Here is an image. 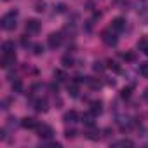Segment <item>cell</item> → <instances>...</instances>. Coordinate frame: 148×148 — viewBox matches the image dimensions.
<instances>
[{
    "label": "cell",
    "instance_id": "15",
    "mask_svg": "<svg viewBox=\"0 0 148 148\" xmlns=\"http://www.w3.org/2000/svg\"><path fill=\"white\" fill-rule=\"evenodd\" d=\"M136 9H138V12H146L148 11V0H138Z\"/></svg>",
    "mask_w": 148,
    "mask_h": 148
},
{
    "label": "cell",
    "instance_id": "23",
    "mask_svg": "<svg viewBox=\"0 0 148 148\" xmlns=\"http://www.w3.org/2000/svg\"><path fill=\"white\" fill-rule=\"evenodd\" d=\"M61 63H63V66H64V68L73 66V59H71V58H68V56H64V58L61 59Z\"/></svg>",
    "mask_w": 148,
    "mask_h": 148
},
{
    "label": "cell",
    "instance_id": "32",
    "mask_svg": "<svg viewBox=\"0 0 148 148\" xmlns=\"http://www.w3.org/2000/svg\"><path fill=\"white\" fill-rule=\"evenodd\" d=\"M14 120H16V119H9V120H7V127H11V129H12V127L16 125V122H14Z\"/></svg>",
    "mask_w": 148,
    "mask_h": 148
},
{
    "label": "cell",
    "instance_id": "8",
    "mask_svg": "<svg viewBox=\"0 0 148 148\" xmlns=\"http://www.w3.org/2000/svg\"><path fill=\"white\" fill-rule=\"evenodd\" d=\"M63 120H64L66 124H73V122H77V120H79V113H77L75 110H70V112L64 113Z\"/></svg>",
    "mask_w": 148,
    "mask_h": 148
},
{
    "label": "cell",
    "instance_id": "35",
    "mask_svg": "<svg viewBox=\"0 0 148 148\" xmlns=\"http://www.w3.org/2000/svg\"><path fill=\"white\" fill-rule=\"evenodd\" d=\"M143 98H145V99H146V101H148V87H146V89H145V92H143Z\"/></svg>",
    "mask_w": 148,
    "mask_h": 148
},
{
    "label": "cell",
    "instance_id": "29",
    "mask_svg": "<svg viewBox=\"0 0 148 148\" xmlns=\"http://www.w3.org/2000/svg\"><path fill=\"white\" fill-rule=\"evenodd\" d=\"M33 52H35V54H42V52H44V45H42V44H35V45H33Z\"/></svg>",
    "mask_w": 148,
    "mask_h": 148
},
{
    "label": "cell",
    "instance_id": "9",
    "mask_svg": "<svg viewBox=\"0 0 148 148\" xmlns=\"http://www.w3.org/2000/svg\"><path fill=\"white\" fill-rule=\"evenodd\" d=\"M37 122H35V119H32V117H25L23 120H21V127H25V129H37Z\"/></svg>",
    "mask_w": 148,
    "mask_h": 148
},
{
    "label": "cell",
    "instance_id": "2",
    "mask_svg": "<svg viewBox=\"0 0 148 148\" xmlns=\"http://www.w3.org/2000/svg\"><path fill=\"white\" fill-rule=\"evenodd\" d=\"M37 132H38V138H42V139H51L52 134H54L52 127H49V125H45V124L37 125Z\"/></svg>",
    "mask_w": 148,
    "mask_h": 148
},
{
    "label": "cell",
    "instance_id": "26",
    "mask_svg": "<svg viewBox=\"0 0 148 148\" xmlns=\"http://www.w3.org/2000/svg\"><path fill=\"white\" fill-rule=\"evenodd\" d=\"M131 91H132L131 87H124V89L120 91V98H124V99H127V98L131 96Z\"/></svg>",
    "mask_w": 148,
    "mask_h": 148
},
{
    "label": "cell",
    "instance_id": "6",
    "mask_svg": "<svg viewBox=\"0 0 148 148\" xmlns=\"http://www.w3.org/2000/svg\"><path fill=\"white\" fill-rule=\"evenodd\" d=\"M16 64V54H4L2 58V68H11Z\"/></svg>",
    "mask_w": 148,
    "mask_h": 148
},
{
    "label": "cell",
    "instance_id": "25",
    "mask_svg": "<svg viewBox=\"0 0 148 148\" xmlns=\"http://www.w3.org/2000/svg\"><path fill=\"white\" fill-rule=\"evenodd\" d=\"M106 66H108V68H110V70H113V71H117V73H119V71H120V66H119V64H117V63H115V61H112V59H110V61H108V64H106Z\"/></svg>",
    "mask_w": 148,
    "mask_h": 148
},
{
    "label": "cell",
    "instance_id": "11",
    "mask_svg": "<svg viewBox=\"0 0 148 148\" xmlns=\"http://www.w3.org/2000/svg\"><path fill=\"white\" fill-rule=\"evenodd\" d=\"M94 113L91 112V113H84L82 115V122H84V125H87V127H94Z\"/></svg>",
    "mask_w": 148,
    "mask_h": 148
},
{
    "label": "cell",
    "instance_id": "34",
    "mask_svg": "<svg viewBox=\"0 0 148 148\" xmlns=\"http://www.w3.org/2000/svg\"><path fill=\"white\" fill-rule=\"evenodd\" d=\"M51 91H52V92H58V86H56V84H51Z\"/></svg>",
    "mask_w": 148,
    "mask_h": 148
},
{
    "label": "cell",
    "instance_id": "21",
    "mask_svg": "<svg viewBox=\"0 0 148 148\" xmlns=\"http://www.w3.org/2000/svg\"><path fill=\"white\" fill-rule=\"evenodd\" d=\"M54 79H56V80H59V82H63V80L66 79L64 71H61V70H56V71H54Z\"/></svg>",
    "mask_w": 148,
    "mask_h": 148
},
{
    "label": "cell",
    "instance_id": "19",
    "mask_svg": "<svg viewBox=\"0 0 148 148\" xmlns=\"http://www.w3.org/2000/svg\"><path fill=\"white\" fill-rule=\"evenodd\" d=\"M139 73H141L143 77H148V61H145V63L139 64Z\"/></svg>",
    "mask_w": 148,
    "mask_h": 148
},
{
    "label": "cell",
    "instance_id": "3",
    "mask_svg": "<svg viewBox=\"0 0 148 148\" xmlns=\"http://www.w3.org/2000/svg\"><path fill=\"white\" fill-rule=\"evenodd\" d=\"M61 33H51L49 35V38H47V44H49V47L51 49H56V47H59L61 45Z\"/></svg>",
    "mask_w": 148,
    "mask_h": 148
},
{
    "label": "cell",
    "instance_id": "28",
    "mask_svg": "<svg viewBox=\"0 0 148 148\" xmlns=\"http://www.w3.org/2000/svg\"><path fill=\"white\" fill-rule=\"evenodd\" d=\"M64 136H66L68 139H73V138H75V136H77V131H75V129H66V132H64Z\"/></svg>",
    "mask_w": 148,
    "mask_h": 148
},
{
    "label": "cell",
    "instance_id": "7",
    "mask_svg": "<svg viewBox=\"0 0 148 148\" xmlns=\"http://www.w3.org/2000/svg\"><path fill=\"white\" fill-rule=\"evenodd\" d=\"M124 28H125V19L124 18H115L112 21V30L113 32H122Z\"/></svg>",
    "mask_w": 148,
    "mask_h": 148
},
{
    "label": "cell",
    "instance_id": "5",
    "mask_svg": "<svg viewBox=\"0 0 148 148\" xmlns=\"http://www.w3.org/2000/svg\"><path fill=\"white\" fill-rule=\"evenodd\" d=\"M101 37H103V42H105L106 45H115V44H117V37H115L113 32H103Z\"/></svg>",
    "mask_w": 148,
    "mask_h": 148
},
{
    "label": "cell",
    "instance_id": "12",
    "mask_svg": "<svg viewBox=\"0 0 148 148\" xmlns=\"http://www.w3.org/2000/svg\"><path fill=\"white\" fill-rule=\"evenodd\" d=\"M2 51H4V54H14V42H11V40L4 42L2 44Z\"/></svg>",
    "mask_w": 148,
    "mask_h": 148
},
{
    "label": "cell",
    "instance_id": "1",
    "mask_svg": "<svg viewBox=\"0 0 148 148\" xmlns=\"http://www.w3.org/2000/svg\"><path fill=\"white\" fill-rule=\"evenodd\" d=\"M16 14H18V11H12L2 18V28L4 30H14L16 28Z\"/></svg>",
    "mask_w": 148,
    "mask_h": 148
},
{
    "label": "cell",
    "instance_id": "22",
    "mask_svg": "<svg viewBox=\"0 0 148 148\" xmlns=\"http://www.w3.org/2000/svg\"><path fill=\"white\" fill-rule=\"evenodd\" d=\"M92 70H94L96 73H103V71H105V66H103V63H99V61H96V63L92 64Z\"/></svg>",
    "mask_w": 148,
    "mask_h": 148
},
{
    "label": "cell",
    "instance_id": "16",
    "mask_svg": "<svg viewBox=\"0 0 148 148\" xmlns=\"http://www.w3.org/2000/svg\"><path fill=\"white\" fill-rule=\"evenodd\" d=\"M138 49L143 51V52L148 56V40H146V38H141V40L138 42Z\"/></svg>",
    "mask_w": 148,
    "mask_h": 148
},
{
    "label": "cell",
    "instance_id": "4",
    "mask_svg": "<svg viewBox=\"0 0 148 148\" xmlns=\"http://www.w3.org/2000/svg\"><path fill=\"white\" fill-rule=\"evenodd\" d=\"M26 32L28 33H38L40 32V23L37 19H28L26 21Z\"/></svg>",
    "mask_w": 148,
    "mask_h": 148
},
{
    "label": "cell",
    "instance_id": "31",
    "mask_svg": "<svg viewBox=\"0 0 148 148\" xmlns=\"http://www.w3.org/2000/svg\"><path fill=\"white\" fill-rule=\"evenodd\" d=\"M44 9H45V4H44V2H37V4H35V11H37V12H42Z\"/></svg>",
    "mask_w": 148,
    "mask_h": 148
},
{
    "label": "cell",
    "instance_id": "10",
    "mask_svg": "<svg viewBox=\"0 0 148 148\" xmlns=\"http://www.w3.org/2000/svg\"><path fill=\"white\" fill-rule=\"evenodd\" d=\"M117 124L120 125V129H131L132 127V120L129 117H119L117 119Z\"/></svg>",
    "mask_w": 148,
    "mask_h": 148
},
{
    "label": "cell",
    "instance_id": "27",
    "mask_svg": "<svg viewBox=\"0 0 148 148\" xmlns=\"http://www.w3.org/2000/svg\"><path fill=\"white\" fill-rule=\"evenodd\" d=\"M87 138L89 139H92V141H96V139H99V131H96V129H92L89 134H87Z\"/></svg>",
    "mask_w": 148,
    "mask_h": 148
},
{
    "label": "cell",
    "instance_id": "17",
    "mask_svg": "<svg viewBox=\"0 0 148 148\" xmlns=\"http://www.w3.org/2000/svg\"><path fill=\"white\" fill-rule=\"evenodd\" d=\"M122 58H124L127 63H132V61H136V52H134V51H127L125 54H122Z\"/></svg>",
    "mask_w": 148,
    "mask_h": 148
},
{
    "label": "cell",
    "instance_id": "18",
    "mask_svg": "<svg viewBox=\"0 0 148 148\" xmlns=\"http://www.w3.org/2000/svg\"><path fill=\"white\" fill-rule=\"evenodd\" d=\"M68 92H70V96H71V98H77V96H79V86H77V84L68 86Z\"/></svg>",
    "mask_w": 148,
    "mask_h": 148
},
{
    "label": "cell",
    "instance_id": "33",
    "mask_svg": "<svg viewBox=\"0 0 148 148\" xmlns=\"http://www.w3.org/2000/svg\"><path fill=\"white\" fill-rule=\"evenodd\" d=\"M7 108H9V101L4 99V101H2V110H7Z\"/></svg>",
    "mask_w": 148,
    "mask_h": 148
},
{
    "label": "cell",
    "instance_id": "37",
    "mask_svg": "<svg viewBox=\"0 0 148 148\" xmlns=\"http://www.w3.org/2000/svg\"><path fill=\"white\" fill-rule=\"evenodd\" d=\"M21 42H23V45H26V44H28V38H26V37H23V38H21Z\"/></svg>",
    "mask_w": 148,
    "mask_h": 148
},
{
    "label": "cell",
    "instance_id": "13",
    "mask_svg": "<svg viewBox=\"0 0 148 148\" xmlns=\"http://www.w3.org/2000/svg\"><path fill=\"white\" fill-rule=\"evenodd\" d=\"M37 112H47V101L45 99H38L35 101V106H33Z\"/></svg>",
    "mask_w": 148,
    "mask_h": 148
},
{
    "label": "cell",
    "instance_id": "20",
    "mask_svg": "<svg viewBox=\"0 0 148 148\" xmlns=\"http://www.w3.org/2000/svg\"><path fill=\"white\" fill-rule=\"evenodd\" d=\"M134 143L131 141V139H120V141H117V143H113V146H132Z\"/></svg>",
    "mask_w": 148,
    "mask_h": 148
},
{
    "label": "cell",
    "instance_id": "36",
    "mask_svg": "<svg viewBox=\"0 0 148 148\" xmlns=\"http://www.w3.org/2000/svg\"><path fill=\"white\" fill-rule=\"evenodd\" d=\"M0 139H5V131H4V129L0 131Z\"/></svg>",
    "mask_w": 148,
    "mask_h": 148
},
{
    "label": "cell",
    "instance_id": "14",
    "mask_svg": "<svg viewBox=\"0 0 148 148\" xmlns=\"http://www.w3.org/2000/svg\"><path fill=\"white\" fill-rule=\"evenodd\" d=\"M91 112H92L94 115H99V113L103 112V105H101V101H94V103H91Z\"/></svg>",
    "mask_w": 148,
    "mask_h": 148
},
{
    "label": "cell",
    "instance_id": "24",
    "mask_svg": "<svg viewBox=\"0 0 148 148\" xmlns=\"http://www.w3.org/2000/svg\"><path fill=\"white\" fill-rule=\"evenodd\" d=\"M12 91H16V92H21V91H23L21 80H14V82H12Z\"/></svg>",
    "mask_w": 148,
    "mask_h": 148
},
{
    "label": "cell",
    "instance_id": "30",
    "mask_svg": "<svg viewBox=\"0 0 148 148\" xmlns=\"http://www.w3.org/2000/svg\"><path fill=\"white\" fill-rule=\"evenodd\" d=\"M86 84H89V86H91L92 89L99 87V82H98V80H94V79H89V77H87V82H86Z\"/></svg>",
    "mask_w": 148,
    "mask_h": 148
}]
</instances>
